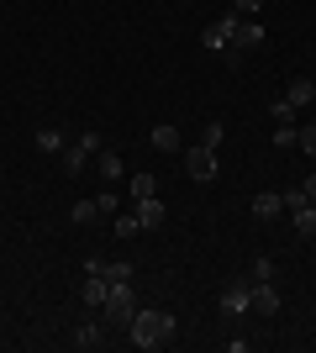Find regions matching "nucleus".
<instances>
[{"instance_id": "f257e3e1", "label": "nucleus", "mask_w": 316, "mask_h": 353, "mask_svg": "<svg viewBox=\"0 0 316 353\" xmlns=\"http://www.w3.org/2000/svg\"><path fill=\"white\" fill-rule=\"evenodd\" d=\"M174 327H180V322H174L169 311H143V306H137L127 338H132L143 353H153V348H169V343H174Z\"/></svg>"}, {"instance_id": "f03ea898", "label": "nucleus", "mask_w": 316, "mask_h": 353, "mask_svg": "<svg viewBox=\"0 0 316 353\" xmlns=\"http://www.w3.org/2000/svg\"><path fill=\"white\" fill-rule=\"evenodd\" d=\"M132 316H137V290H132V280H127V285H111V290H105V306H101V322L116 327V332H127V327H132Z\"/></svg>"}, {"instance_id": "7ed1b4c3", "label": "nucleus", "mask_w": 316, "mask_h": 353, "mask_svg": "<svg viewBox=\"0 0 316 353\" xmlns=\"http://www.w3.org/2000/svg\"><path fill=\"white\" fill-rule=\"evenodd\" d=\"M216 306H222V316H248L253 311V280H227Z\"/></svg>"}, {"instance_id": "20e7f679", "label": "nucleus", "mask_w": 316, "mask_h": 353, "mask_svg": "<svg viewBox=\"0 0 316 353\" xmlns=\"http://www.w3.org/2000/svg\"><path fill=\"white\" fill-rule=\"evenodd\" d=\"M185 174L196 179V185H211V179L222 174V169H216V148H206V143L185 148Z\"/></svg>"}, {"instance_id": "39448f33", "label": "nucleus", "mask_w": 316, "mask_h": 353, "mask_svg": "<svg viewBox=\"0 0 316 353\" xmlns=\"http://www.w3.org/2000/svg\"><path fill=\"white\" fill-rule=\"evenodd\" d=\"M238 21H242L238 11H227V16H216V21H211V27L200 32V43H206L211 53H227V48H232V37H238Z\"/></svg>"}, {"instance_id": "423d86ee", "label": "nucleus", "mask_w": 316, "mask_h": 353, "mask_svg": "<svg viewBox=\"0 0 316 353\" xmlns=\"http://www.w3.org/2000/svg\"><path fill=\"white\" fill-rule=\"evenodd\" d=\"M90 159H95V153H90L85 143H79V137H74V143H63V148H59V169H63L69 179H74V174H85V169H90Z\"/></svg>"}, {"instance_id": "0eeeda50", "label": "nucleus", "mask_w": 316, "mask_h": 353, "mask_svg": "<svg viewBox=\"0 0 316 353\" xmlns=\"http://www.w3.org/2000/svg\"><path fill=\"white\" fill-rule=\"evenodd\" d=\"M105 290H111V280H105V274H85V285H79V301H85L90 311H101V306H105Z\"/></svg>"}, {"instance_id": "6e6552de", "label": "nucleus", "mask_w": 316, "mask_h": 353, "mask_svg": "<svg viewBox=\"0 0 316 353\" xmlns=\"http://www.w3.org/2000/svg\"><path fill=\"white\" fill-rule=\"evenodd\" d=\"M253 311H258V316H274V311H280V285H274V280L253 285Z\"/></svg>"}, {"instance_id": "1a4fd4ad", "label": "nucleus", "mask_w": 316, "mask_h": 353, "mask_svg": "<svg viewBox=\"0 0 316 353\" xmlns=\"http://www.w3.org/2000/svg\"><path fill=\"white\" fill-rule=\"evenodd\" d=\"M101 343H105V322H101V316H95V322H79V327H74V348L95 353Z\"/></svg>"}, {"instance_id": "9d476101", "label": "nucleus", "mask_w": 316, "mask_h": 353, "mask_svg": "<svg viewBox=\"0 0 316 353\" xmlns=\"http://www.w3.org/2000/svg\"><path fill=\"white\" fill-rule=\"evenodd\" d=\"M85 274H105L111 285H127V280H137V274H132V264H105V259H90V264H85Z\"/></svg>"}, {"instance_id": "9b49d317", "label": "nucleus", "mask_w": 316, "mask_h": 353, "mask_svg": "<svg viewBox=\"0 0 316 353\" xmlns=\"http://www.w3.org/2000/svg\"><path fill=\"white\" fill-rule=\"evenodd\" d=\"M90 169H95V174H101V179H116L121 169H127V163H121V153H116V148H101V153H95V163H90Z\"/></svg>"}, {"instance_id": "f8f14e48", "label": "nucleus", "mask_w": 316, "mask_h": 353, "mask_svg": "<svg viewBox=\"0 0 316 353\" xmlns=\"http://www.w3.org/2000/svg\"><path fill=\"white\" fill-rule=\"evenodd\" d=\"M285 101L295 105V111H306V105L316 101V85H311V79H290V85H285Z\"/></svg>"}, {"instance_id": "ddd939ff", "label": "nucleus", "mask_w": 316, "mask_h": 353, "mask_svg": "<svg viewBox=\"0 0 316 353\" xmlns=\"http://www.w3.org/2000/svg\"><path fill=\"white\" fill-rule=\"evenodd\" d=\"M164 216H169V211L158 206V201H137V221H143V232H158Z\"/></svg>"}, {"instance_id": "4468645a", "label": "nucleus", "mask_w": 316, "mask_h": 353, "mask_svg": "<svg viewBox=\"0 0 316 353\" xmlns=\"http://www.w3.org/2000/svg\"><path fill=\"white\" fill-rule=\"evenodd\" d=\"M148 143L158 148V153H180V127H169V121H164V127H153V132H148Z\"/></svg>"}, {"instance_id": "2eb2a0df", "label": "nucleus", "mask_w": 316, "mask_h": 353, "mask_svg": "<svg viewBox=\"0 0 316 353\" xmlns=\"http://www.w3.org/2000/svg\"><path fill=\"white\" fill-rule=\"evenodd\" d=\"M258 43H264V27H258L253 16H242V21H238V37H232V48H258Z\"/></svg>"}, {"instance_id": "dca6fc26", "label": "nucleus", "mask_w": 316, "mask_h": 353, "mask_svg": "<svg viewBox=\"0 0 316 353\" xmlns=\"http://www.w3.org/2000/svg\"><path fill=\"white\" fill-rule=\"evenodd\" d=\"M280 211H285V206H280V195H274V190L253 195V216H258V221H274V216H280Z\"/></svg>"}, {"instance_id": "f3484780", "label": "nucleus", "mask_w": 316, "mask_h": 353, "mask_svg": "<svg viewBox=\"0 0 316 353\" xmlns=\"http://www.w3.org/2000/svg\"><path fill=\"white\" fill-rule=\"evenodd\" d=\"M269 117H274V127H301V111H295V105H290L285 95H280V101L269 105Z\"/></svg>"}, {"instance_id": "a211bd4d", "label": "nucleus", "mask_w": 316, "mask_h": 353, "mask_svg": "<svg viewBox=\"0 0 316 353\" xmlns=\"http://www.w3.org/2000/svg\"><path fill=\"white\" fill-rule=\"evenodd\" d=\"M290 221H295V237H316V206L290 211Z\"/></svg>"}, {"instance_id": "6ab92c4d", "label": "nucleus", "mask_w": 316, "mask_h": 353, "mask_svg": "<svg viewBox=\"0 0 316 353\" xmlns=\"http://www.w3.org/2000/svg\"><path fill=\"white\" fill-rule=\"evenodd\" d=\"M63 143H69V137H63L59 127H37V148H43V153H53V159H59Z\"/></svg>"}, {"instance_id": "aec40b11", "label": "nucleus", "mask_w": 316, "mask_h": 353, "mask_svg": "<svg viewBox=\"0 0 316 353\" xmlns=\"http://www.w3.org/2000/svg\"><path fill=\"white\" fill-rule=\"evenodd\" d=\"M158 195V179L153 174H132V201H153Z\"/></svg>"}, {"instance_id": "412c9836", "label": "nucleus", "mask_w": 316, "mask_h": 353, "mask_svg": "<svg viewBox=\"0 0 316 353\" xmlns=\"http://www.w3.org/2000/svg\"><path fill=\"white\" fill-rule=\"evenodd\" d=\"M69 216H74V227H90V221L101 216V206H95V201H74V211H69Z\"/></svg>"}, {"instance_id": "4be33fe9", "label": "nucleus", "mask_w": 316, "mask_h": 353, "mask_svg": "<svg viewBox=\"0 0 316 353\" xmlns=\"http://www.w3.org/2000/svg\"><path fill=\"white\" fill-rule=\"evenodd\" d=\"M137 232H143L137 211H116V237H137Z\"/></svg>"}, {"instance_id": "5701e85b", "label": "nucleus", "mask_w": 316, "mask_h": 353, "mask_svg": "<svg viewBox=\"0 0 316 353\" xmlns=\"http://www.w3.org/2000/svg\"><path fill=\"white\" fill-rule=\"evenodd\" d=\"M222 137H227V127H222V121H211V127H200V143H206V148H222Z\"/></svg>"}, {"instance_id": "b1692460", "label": "nucleus", "mask_w": 316, "mask_h": 353, "mask_svg": "<svg viewBox=\"0 0 316 353\" xmlns=\"http://www.w3.org/2000/svg\"><path fill=\"white\" fill-rule=\"evenodd\" d=\"M248 280H274V259H253V269H248Z\"/></svg>"}, {"instance_id": "393cba45", "label": "nucleus", "mask_w": 316, "mask_h": 353, "mask_svg": "<svg viewBox=\"0 0 316 353\" xmlns=\"http://www.w3.org/2000/svg\"><path fill=\"white\" fill-rule=\"evenodd\" d=\"M295 148H301L306 159H316V127H301V137H295Z\"/></svg>"}, {"instance_id": "a878e982", "label": "nucleus", "mask_w": 316, "mask_h": 353, "mask_svg": "<svg viewBox=\"0 0 316 353\" xmlns=\"http://www.w3.org/2000/svg\"><path fill=\"white\" fill-rule=\"evenodd\" d=\"M295 137H301V127H274V148H295Z\"/></svg>"}, {"instance_id": "bb28decb", "label": "nucleus", "mask_w": 316, "mask_h": 353, "mask_svg": "<svg viewBox=\"0 0 316 353\" xmlns=\"http://www.w3.org/2000/svg\"><path fill=\"white\" fill-rule=\"evenodd\" d=\"M258 6H264V0H238V16H253Z\"/></svg>"}, {"instance_id": "cd10ccee", "label": "nucleus", "mask_w": 316, "mask_h": 353, "mask_svg": "<svg viewBox=\"0 0 316 353\" xmlns=\"http://www.w3.org/2000/svg\"><path fill=\"white\" fill-rule=\"evenodd\" d=\"M301 190H306V201L316 206V174H306V185H301Z\"/></svg>"}]
</instances>
